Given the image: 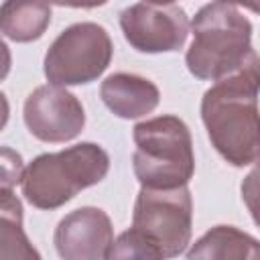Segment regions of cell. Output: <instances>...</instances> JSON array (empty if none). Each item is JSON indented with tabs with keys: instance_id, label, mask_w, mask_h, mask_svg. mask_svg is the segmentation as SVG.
<instances>
[{
	"instance_id": "cell-13",
	"label": "cell",
	"mask_w": 260,
	"mask_h": 260,
	"mask_svg": "<svg viewBox=\"0 0 260 260\" xmlns=\"http://www.w3.org/2000/svg\"><path fill=\"white\" fill-rule=\"evenodd\" d=\"M39 260L41 254L35 250L22 230L20 219H0V260Z\"/></svg>"
},
{
	"instance_id": "cell-20",
	"label": "cell",
	"mask_w": 260,
	"mask_h": 260,
	"mask_svg": "<svg viewBox=\"0 0 260 260\" xmlns=\"http://www.w3.org/2000/svg\"><path fill=\"white\" fill-rule=\"evenodd\" d=\"M217 2H225V4H238V6H244L252 12H258V0H217Z\"/></svg>"
},
{
	"instance_id": "cell-5",
	"label": "cell",
	"mask_w": 260,
	"mask_h": 260,
	"mask_svg": "<svg viewBox=\"0 0 260 260\" xmlns=\"http://www.w3.org/2000/svg\"><path fill=\"white\" fill-rule=\"evenodd\" d=\"M132 228L146 236L162 258L185 252L193 234V199L187 185H142L134 201Z\"/></svg>"
},
{
	"instance_id": "cell-16",
	"label": "cell",
	"mask_w": 260,
	"mask_h": 260,
	"mask_svg": "<svg viewBox=\"0 0 260 260\" xmlns=\"http://www.w3.org/2000/svg\"><path fill=\"white\" fill-rule=\"evenodd\" d=\"M4 217L22 221V201L14 195L12 189L0 187V219Z\"/></svg>"
},
{
	"instance_id": "cell-6",
	"label": "cell",
	"mask_w": 260,
	"mask_h": 260,
	"mask_svg": "<svg viewBox=\"0 0 260 260\" xmlns=\"http://www.w3.org/2000/svg\"><path fill=\"white\" fill-rule=\"evenodd\" d=\"M112 55L114 45L104 26L75 22L51 43L43 71L53 85H83L95 81L108 69Z\"/></svg>"
},
{
	"instance_id": "cell-7",
	"label": "cell",
	"mask_w": 260,
	"mask_h": 260,
	"mask_svg": "<svg viewBox=\"0 0 260 260\" xmlns=\"http://www.w3.org/2000/svg\"><path fill=\"white\" fill-rule=\"evenodd\" d=\"M124 39L140 53H171L183 49L189 37V16L173 4L138 2L120 12Z\"/></svg>"
},
{
	"instance_id": "cell-12",
	"label": "cell",
	"mask_w": 260,
	"mask_h": 260,
	"mask_svg": "<svg viewBox=\"0 0 260 260\" xmlns=\"http://www.w3.org/2000/svg\"><path fill=\"white\" fill-rule=\"evenodd\" d=\"M51 6L45 0H4L0 4V32L16 43H30L51 24Z\"/></svg>"
},
{
	"instance_id": "cell-4",
	"label": "cell",
	"mask_w": 260,
	"mask_h": 260,
	"mask_svg": "<svg viewBox=\"0 0 260 260\" xmlns=\"http://www.w3.org/2000/svg\"><path fill=\"white\" fill-rule=\"evenodd\" d=\"M132 169L144 187H181L195 173L193 138L177 116H156L138 122L132 132Z\"/></svg>"
},
{
	"instance_id": "cell-18",
	"label": "cell",
	"mask_w": 260,
	"mask_h": 260,
	"mask_svg": "<svg viewBox=\"0 0 260 260\" xmlns=\"http://www.w3.org/2000/svg\"><path fill=\"white\" fill-rule=\"evenodd\" d=\"M10 65H12L10 49H8V45L0 39V81H4L6 75L10 73Z\"/></svg>"
},
{
	"instance_id": "cell-14",
	"label": "cell",
	"mask_w": 260,
	"mask_h": 260,
	"mask_svg": "<svg viewBox=\"0 0 260 260\" xmlns=\"http://www.w3.org/2000/svg\"><path fill=\"white\" fill-rule=\"evenodd\" d=\"M108 258H146V260H158L162 256L152 246V242L146 240V236H142L138 230L130 228L124 234H120L118 240L112 242Z\"/></svg>"
},
{
	"instance_id": "cell-15",
	"label": "cell",
	"mask_w": 260,
	"mask_h": 260,
	"mask_svg": "<svg viewBox=\"0 0 260 260\" xmlns=\"http://www.w3.org/2000/svg\"><path fill=\"white\" fill-rule=\"evenodd\" d=\"M24 173V160L20 152L8 146H0V187L12 189L20 183Z\"/></svg>"
},
{
	"instance_id": "cell-11",
	"label": "cell",
	"mask_w": 260,
	"mask_h": 260,
	"mask_svg": "<svg viewBox=\"0 0 260 260\" xmlns=\"http://www.w3.org/2000/svg\"><path fill=\"white\" fill-rule=\"evenodd\" d=\"M187 258L258 260L260 246L254 236L234 225H215L187 250Z\"/></svg>"
},
{
	"instance_id": "cell-17",
	"label": "cell",
	"mask_w": 260,
	"mask_h": 260,
	"mask_svg": "<svg viewBox=\"0 0 260 260\" xmlns=\"http://www.w3.org/2000/svg\"><path fill=\"white\" fill-rule=\"evenodd\" d=\"M45 2L55 6H69V8H98L104 6L108 0H45Z\"/></svg>"
},
{
	"instance_id": "cell-10",
	"label": "cell",
	"mask_w": 260,
	"mask_h": 260,
	"mask_svg": "<svg viewBox=\"0 0 260 260\" xmlns=\"http://www.w3.org/2000/svg\"><path fill=\"white\" fill-rule=\"evenodd\" d=\"M100 95L106 108L124 120H134L150 114L158 102V87L136 73H112L100 85Z\"/></svg>"
},
{
	"instance_id": "cell-21",
	"label": "cell",
	"mask_w": 260,
	"mask_h": 260,
	"mask_svg": "<svg viewBox=\"0 0 260 260\" xmlns=\"http://www.w3.org/2000/svg\"><path fill=\"white\" fill-rule=\"evenodd\" d=\"M144 2H152V4H173L175 0H144Z\"/></svg>"
},
{
	"instance_id": "cell-1",
	"label": "cell",
	"mask_w": 260,
	"mask_h": 260,
	"mask_svg": "<svg viewBox=\"0 0 260 260\" xmlns=\"http://www.w3.org/2000/svg\"><path fill=\"white\" fill-rule=\"evenodd\" d=\"M258 65L254 55L242 69L213 81L201 100V120L211 146L232 167H248L258 158Z\"/></svg>"
},
{
	"instance_id": "cell-3",
	"label": "cell",
	"mask_w": 260,
	"mask_h": 260,
	"mask_svg": "<svg viewBox=\"0 0 260 260\" xmlns=\"http://www.w3.org/2000/svg\"><path fill=\"white\" fill-rule=\"evenodd\" d=\"M108 171V152L100 144L79 142L32 158L20 179L22 195L39 209H57L79 191L104 181Z\"/></svg>"
},
{
	"instance_id": "cell-19",
	"label": "cell",
	"mask_w": 260,
	"mask_h": 260,
	"mask_svg": "<svg viewBox=\"0 0 260 260\" xmlns=\"http://www.w3.org/2000/svg\"><path fill=\"white\" fill-rule=\"evenodd\" d=\"M8 116H10V104H8L6 95L0 91V132L4 130V126L8 122Z\"/></svg>"
},
{
	"instance_id": "cell-8",
	"label": "cell",
	"mask_w": 260,
	"mask_h": 260,
	"mask_svg": "<svg viewBox=\"0 0 260 260\" xmlns=\"http://www.w3.org/2000/svg\"><path fill=\"white\" fill-rule=\"evenodd\" d=\"M24 124L43 142H69L85 126V112L77 95L63 85H39L24 100Z\"/></svg>"
},
{
	"instance_id": "cell-2",
	"label": "cell",
	"mask_w": 260,
	"mask_h": 260,
	"mask_svg": "<svg viewBox=\"0 0 260 260\" xmlns=\"http://www.w3.org/2000/svg\"><path fill=\"white\" fill-rule=\"evenodd\" d=\"M193 41L185 63L191 75L205 81H217L242 69L256 51L252 49V22L234 4L209 2L189 24Z\"/></svg>"
},
{
	"instance_id": "cell-9",
	"label": "cell",
	"mask_w": 260,
	"mask_h": 260,
	"mask_svg": "<svg viewBox=\"0 0 260 260\" xmlns=\"http://www.w3.org/2000/svg\"><path fill=\"white\" fill-rule=\"evenodd\" d=\"M53 242L65 260H104L114 242L112 219L100 207H79L57 223Z\"/></svg>"
}]
</instances>
